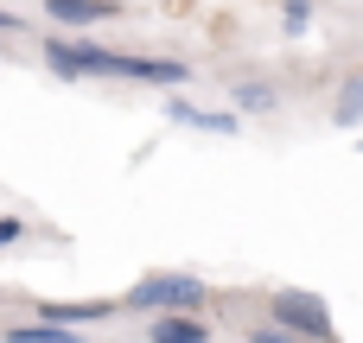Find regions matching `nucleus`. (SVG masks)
Segmentation results:
<instances>
[{
  "mask_svg": "<svg viewBox=\"0 0 363 343\" xmlns=\"http://www.w3.org/2000/svg\"><path fill=\"white\" fill-rule=\"evenodd\" d=\"M153 312H211V280L185 267H153L121 293V318H153Z\"/></svg>",
  "mask_w": 363,
  "mask_h": 343,
  "instance_id": "obj_1",
  "label": "nucleus"
},
{
  "mask_svg": "<svg viewBox=\"0 0 363 343\" xmlns=\"http://www.w3.org/2000/svg\"><path fill=\"white\" fill-rule=\"evenodd\" d=\"M38 57L57 83H121V64H128V51H108L96 38H70V32H45Z\"/></svg>",
  "mask_w": 363,
  "mask_h": 343,
  "instance_id": "obj_2",
  "label": "nucleus"
},
{
  "mask_svg": "<svg viewBox=\"0 0 363 343\" xmlns=\"http://www.w3.org/2000/svg\"><path fill=\"white\" fill-rule=\"evenodd\" d=\"M268 318H274L287 337H306V343H325L338 331L332 306H325L319 293H306V286H274V293H268Z\"/></svg>",
  "mask_w": 363,
  "mask_h": 343,
  "instance_id": "obj_3",
  "label": "nucleus"
},
{
  "mask_svg": "<svg viewBox=\"0 0 363 343\" xmlns=\"http://www.w3.org/2000/svg\"><path fill=\"white\" fill-rule=\"evenodd\" d=\"M160 108H166L172 127H191V134H217V140L242 134V115H236V108H198V102H185V89H166Z\"/></svg>",
  "mask_w": 363,
  "mask_h": 343,
  "instance_id": "obj_4",
  "label": "nucleus"
},
{
  "mask_svg": "<svg viewBox=\"0 0 363 343\" xmlns=\"http://www.w3.org/2000/svg\"><path fill=\"white\" fill-rule=\"evenodd\" d=\"M32 318H51V325L89 331V325H108V318H121V299H32Z\"/></svg>",
  "mask_w": 363,
  "mask_h": 343,
  "instance_id": "obj_5",
  "label": "nucleus"
},
{
  "mask_svg": "<svg viewBox=\"0 0 363 343\" xmlns=\"http://www.w3.org/2000/svg\"><path fill=\"white\" fill-rule=\"evenodd\" d=\"M121 83H147V89H185V83H191V64H185V57H147V51H128V64H121Z\"/></svg>",
  "mask_w": 363,
  "mask_h": 343,
  "instance_id": "obj_6",
  "label": "nucleus"
},
{
  "mask_svg": "<svg viewBox=\"0 0 363 343\" xmlns=\"http://www.w3.org/2000/svg\"><path fill=\"white\" fill-rule=\"evenodd\" d=\"M140 325H147L153 343H211L217 337L211 312H153V318H140Z\"/></svg>",
  "mask_w": 363,
  "mask_h": 343,
  "instance_id": "obj_7",
  "label": "nucleus"
},
{
  "mask_svg": "<svg viewBox=\"0 0 363 343\" xmlns=\"http://www.w3.org/2000/svg\"><path fill=\"white\" fill-rule=\"evenodd\" d=\"M45 19L57 32H89V25L121 19V0H45Z\"/></svg>",
  "mask_w": 363,
  "mask_h": 343,
  "instance_id": "obj_8",
  "label": "nucleus"
},
{
  "mask_svg": "<svg viewBox=\"0 0 363 343\" xmlns=\"http://www.w3.org/2000/svg\"><path fill=\"white\" fill-rule=\"evenodd\" d=\"M230 108L249 121V115H274L281 108V83H262V76H236L230 83Z\"/></svg>",
  "mask_w": 363,
  "mask_h": 343,
  "instance_id": "obj_9",
  "label": "nucleus"
},
{
  "mask_svg": "<svg viewBox=\"0 0 363 343\" xmlns=\"http://www.w3.org/2000/svg\"><path fill=\"white\" fill-rule=\"evenodd\" d=\"M332 127H345V134L363 127V70H351V76L338 83V95H332Z\"/></svg>",
  "mask_w": 363,
  "mask_h": 343,
  "instance_id": "obj_10",
  "label": "nucleus"
},
{
  "mask_svg": "<svg viewBox=\"0 0 363 343\" xmlns=\"http://www.w3.org/2000/svg\"><path fill=\"white\" fill-rule=\"evenodd\" d=\"M0 337L6 343H70L77 331H70V325H51V318H26V325H6Z\"/></svg>",
  "mask_w": 363,
  "mask_h": 343,
  "instance_id": "obj_11",
  "label": "nucleus"
},
{
  "mask_svg": "<svg viewBox=\"0 0 363 343\" xmlns=\"http://www.w3.org/2000/svg\"><path fill=\"white\" fill-rule=\"evenodd\" d=\"M313 19H319V0H281V32L287 38H306Z\"/></svg>",
  "mask_w": 363,
  "mask_h": 343,
  "instance_id": "obj_12",
  "label": "nucleus"
},
{
  "mask_svg": "<svg viewBox=\"0 0 363 343\" xmlns=\"http://www.w3.org/2000/svg\"><path fill=\"white\" fill-rule=\"evenodd\" d=\"M32 229H26V216H0V248H19Z\"/></svg>",
  "mask_w": 363,
  "mask_h": 343,
  "instance_id": "obj_13",
  "label": "nucleus"
},
{
  "mask_svg": "<svg viewBox=\"0 0 363 343\" xmlns=\"http://www.w3.org/2000/svg\"><path fill=\"white\" fill-rule=\"evenodd\" d=\"M249 343H294V337H287L274 318H262V325H249Z\"/></svg>",
  "mask_w": 363,
  "mask_h": 343,
  "instance_id": "obj_14",
  "label": "nucleus"
},
{
  "mask_svg": "<svg viewBox=\"0 0 363 343\" xmlns=\"http://www.w3.org/2000/svg\"><path fill=\"white\" fill-rule=\"evenodd\" d=\"M0 64H6V51H0Z\"/></svg>",
  "mask_w": 363,
  "mask_h": 343,
  "instance_id": "obj_15",
  "label": "nucleus"
},
{
  "mask_svg": "<svg viewBox=\"0 0 363 343\" xmlns=\"http://www.w3.org/2000/svg\"><path fill=\"white\" fill-rule=\"evenodd\" d=\"M357 134H363V127H357ZM357 146H363V140H357Z\"/></svg>",
  "mask_w": 363,
  "mask_h": 343,
  "instance_id": "obj_16",
  "label": "nucleus"
}]
</instances>
